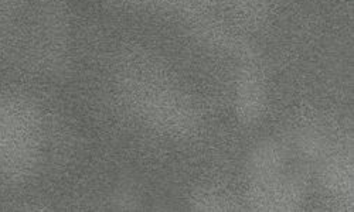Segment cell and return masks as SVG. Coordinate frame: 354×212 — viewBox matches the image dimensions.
Segmentation results:
<instances>
[{"instance_id": "6da1fadb", "label": "cell", "mask_w": 354, "mask_h": 212, "mask_svg": "<svg viewBox=\"0 0 354 212\" xmlns=\"http://www.w3.org/2000/svg\"><path fill=\"white\" fill-rule=\"evenodd\" d=\"M112 90L132 122L155 136L187 140L201 128L190 94L162 59L146 50H128L116 58Z\"/></svg>"}, {"instance_id": "7a4b0ae2", "label": "cell", "mask_w": 354, "mask_h": 212, "mask_svg": "<svg viewBox=\"0 0 354 212\" xmlns=\"http://www.w3.org/2000/svg\"><path fill=\"white\" fill-rule=\"evenodd\" d=\"M70 30L64 0H0V54L27 74L67 67Z\"/></svg>"}, {"instance_id": "3957f363", "label": "cell", "mask_w": 354, "mask_h": 212, "mask_svg": "<svg viewBox=\"0 0 354 212\" xmlns=\"http://www.w3.org/2000/svg\"><path fill=\"white\" fill-rule=\"evenodd\" d=\"M47 150V120L32 98L0 93V183L24 184L40 171Z\"/></svg>"}, {"instance_id": "277c9868", "label": "cell", "mask_w": 354, "mask_h": 212, "mask_svg": "<svg viewBox=\"0 0 354 212\" xmlns=\"http://www.w3.org/2000/svg\"><path fill=\"white\" fill-rule=\"evenodd\" d=\"M290 150L277 139L258 142L245 163L248 209L258 212L299 211L306 201V183L292 166Z\"/></svg>"}, {"instance_id": "5b68a950", "label": "cell", "mask_w": 354, "mask_h": 212, "mask_svg": "<svg viewBox=\"0 0 354 212\" xmlns=\"http://www.w3.org/2000/svg\"><path fill=\"white\" fill-rule=\"evenodd\" d=\"M237 55L240 66L235 77V113L244 126L257 125L267 106V84L257 55L237 37L232 39L225 48Z\"/></svg>"}, {"instance_id": "8992f818", "label": "cell", "mask_w": 354, "mask_h": 212, "mask_svg": "<svg viewBox=\"0 0 354 212\" xmlns=\"http://www.w3.org/2000/svg\"><path fill=\"white\" fill-rule=\"evenodd\" d=\"M320 164L319 178L320 183L333 200L353 208V153L350 146L329 144L322 142L317 150Z\"/></svg>"}, {"instance_id": "52a82bcc", "label": "cell", "mask_w": 354, "mask_h": 212, "mask_svg": "<svg viewBox=\"0 0 354 212\" xmlns=\"http://www.w3.org/2000/svg\"><path fill=\"white\" fill-rule=\"evenodd\" d=\"M189 205L192 211L198 212H227L241 209V204L232 195L209 187H201L192 193Z\"/></svg>"}, {"instance_id": "ba28073f", "label": "cell", "mask_w": 354, "mask_h": 212, "mask_svg": "<svg viewBox=\"0 0 354 212\" xmlns=\"http://www.w3.org/2000/svg\"><path fill=\"white\" fill-rule=\"evenodd\" d=\"M232 10L243 20L255 23L268 13L272 0H227Z\"/></svg>"}, {"instance_id": "9c48e42d", "label": "cell", "mask_w": 354, "mask_h": 212, "mask_svg": "<svg viewBox=\"0 0 354 212\" xmlns=\"http://www.w3.org/2000/svg\"><path fill=\"white\" fill-rule=\"evenodd\" d=\"M127 2L159 10H189L209 3L210 0H127Z\"/></svg>"}]
</instances>
